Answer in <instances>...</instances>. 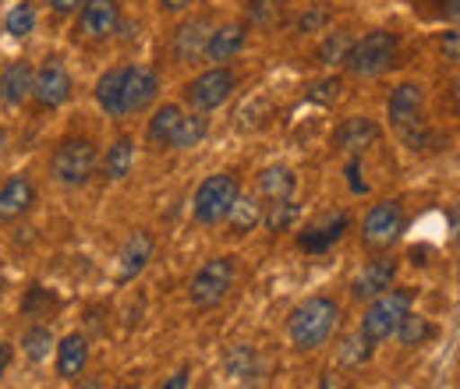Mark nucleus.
<instances>
[{
	"instance_id": "6ab92c4d",
	"label": "nucleus",
	"mask_w": 460,
	"mask_h": 389,
	"mask_svg": "<svg viewBox=\"0 0 460 389\" xmlns=\"http://www.w3.org/2000/svg\"><path fill=\"white\" fill-rule=\"evenodd\" d=\"M347 226H350V217H347V213H333V217H326L323 223L301 230L297 244H301L305 252H326V248H333V244L344 237Z\"/></svg>"
},
{
	"instance_id": "393cba45",
	"label": "nucleus",
	"mask_w": 460,
	"mask_h": 389,
	"mask_svg": "<svg viewBox=\"0 0 460 389\" xmlns=\"http://www.w3.org/2000/svg\"><path fill=\"white\" fill-rule=\"evenodd\" d=\"M54 347H58V343H54V333H50L43 323L32 326L29 333L22 336V350H25V358H29L32 365H43V361L54 354Z\"/></svg>"
},
{
	"instance_id": "9b49d317",
	"label": "nucleus",
	"mask_w": 460,
	"mask_h": 389,
	"mask_svg": "<svg viewBox=\"0 0 460 389\" xmlns=\"http://www.w3.org/2000/svg\"><path fill=\"white\" fill-rule=\"evenodd\" d=\"M120 4L117 0H82L78 7V36L89 43H103L117 32Z\"/></svg>"
},
{
	"instance_id": "1a4fd4ad",
	"label": "nucleus",
	"mask_w": 460,
	"mask_h": 389,
	"mask_svg": "<svg viewBox=\"0 0 460 389\" xmlns=\"http://www.w3.org/2000/svg\"><path fill=\"white\" fill-rule=\"evenodd\" d=\"M401 234H403V209L401 202H394V199L376 202L365 213V220H361V241L368 248H390Z\"/></svg>"
},
{
	"instance_id": "dca6fc26",
	"label": "nucleus",
	"mask_w": 460,
	"mask_h": 389,
	"mask_svg": "<svg viewBox=\"0 0 460 389\" xmlns=\"http://www.w3.org/2000/svg\"><path fill=\"white\" fill-rule=\"evenodd\" d=\"M32 78H36V71H32L29 60H11V64H4V67H0V103H4L7 111L22 107L25 96L32 93Z\"/></svg>"
},
{
	"instance_id": "5701e85b",
	"label": "nucleus",
	"mask_w": 460,
	"mask_h": 389,
	"mask_svg": "<svg viewBox=\"0 0 460 389\" xmlns=\"http://www.w3.org/2000/svg\"><path fill=\"white\" fill-rule=\"evenodd\" d=\"M294 173H290L288 167H266L262 173H259V181H255V188H259V195L262 199H290L294 195Z\"/></svg>"
},
{
	"instance_id": "a18cd8bd",
	"label": "nucleus",
	"mask_w": 460,
	"mask_h": 389,
	"mask_svg": "<svg viewBox=\"0 0 460 389\" xmlns=\"http://www.w3.org/2000/svg\"><path fill=\"white\" fill-rule=\"evenodd\" d=\"M117 389H138V386H128V383H120V386H117Z\"/></svg>"
},
{
	"instance_id": "49530a36",
	"label": "nucleus",
	"mask_w": 460,
	"mask_h": 389,
	"mask_svg": "<svg viewBox=\"0 0 460 389\" xmlns=\"http://www.w3.org/2000/svg\"><path fill=\"white\" fill-rule=\"evenodd\" d=\"M0 294H4V279H0Z\"/></svg>"
},
{
	"instance_id": "7ed1b4c3",
	"label": "nucleus",
	"mask_w": 460,
	"mask_h": 389,
	"mask_svg": "<svg viewBox=\"0 0 460 389\" xmlns=\"http://www.w3.org/2000/svg\"><path fill=\"white\" fill-rule=\"evenodd\" d=\"M411 301H414L411 290H394V287H390L386 294L372 297V305H368L365 315H361V336H365L368 343L390 340V336L397 333L401 319L411 312Z\"/></svg>"
},
{
	"instance_id": "a211bd4d",
	"label": "nucleus",
	"mask_w": 460,
	"mask_h": 389,
	"mask_svg": "<svg viewBox=\"0 0 460 389\" xmlns=\"http://www.w3.org/2000/svg\"><path fill=\"white\" fill-rule=\"evenodd\" d=\"M149 259H153V234H149V230H135V234L128 237L124 252H120V270H117V279H120V283L135 279L146 266H149Z\"/></svg>"
},
{
	"instance_id": "0eeeda50",
	"label": "nucleus",
	"mask_w": 460,
	"mask_h": 389,
	"mask_svg": "<svg viewBox=\"0 0 460 389\" xmlns=\"http://www.w3.org/2000/svg\"><path fill=\"white\" fill-rule=\"evenodd\" d=\"M234 89H237V75L230 67H209V71H202L199 78H191L184 85V100H188L191 111L209 113L224 107L234 96Z\"/></svg>"
},
{
	"instance_id": "39448f33",
	"label": "nucleus",
	"mask_w": 460,
	"mask_h": 389,
	"mask_svg": "<svg viewBox=\"0 0 460 389\" xmlns=\"http://www.w3.org/2000/svg\"><path fill=\"white\" fill-rule=\"evenodd\" d=\"M234 279H237V262H234L230 255L209 259V262L191 277V283H188V297H191V305L202 308V312H206V308H217L230 294Z\"/></svg>"
},
{
	"instance_id": "f257e3e1",
	"label": "nucleus",
	"mask_w": 460,
	"mask_h": 389,
	"mask_svg": "<svg viewBox=\"0 0 460 389\" xmlns=\"http://www.w3.org/2000/svg\"><path fill=\"white\" fill-rule=\"evenodd\" d=\"M337 323H341V305L333 297H308L290 312L288 336L297 350L308 354L330 343V336L337 333Z\"/></svg>"
},
{
	"instance_id": "7c9ffc66",
	"label": "nucleus",
	"mask_w": 460,
	"mask_h": 389,
	"mask_svg": "<svg viewBox=\"0 0 460 389\" xmlns=\"http://www.w3.org/2000/svg\"><path fill=\"white\" fill-rule=\"evenodd\" d=\"M394 336L401 340L403 347H418V343H425V340L432 336V323H429L425 315H414V312H407Z\"/></svg>"
},
{
	"instance_id": "b1692460",
	"label": "nucleus",
	"mask_w": 460,
	"mask_h": 389,
	"mask_svg": "<svg viewBox=\"0 0 460 389\" xmlns=\"http://www.w3.org/2000/svg\"><path fill=\"white\" fill-rule=\"evenodd\" d=\"M181 117H184V111H181V107H173V103L160 107V111L149 117L146 142H149V146H171V135H173V128H177V120H181Z\"/></svg>"
},
{
	"instance_id": "2eb2a0df",
	"label": "nucleus",
	"mask_w": 460,
	"mask_h": 389,
	"mask_svg": "<svg viewBox=\"0 0 460 389\" xmlns=\"http://www.w3.org/2000/svg\"><path fill=\"white\" fill-rule=\"evenodd\" d=\"M394 279H397V262H394V259H372V262L354 277L350 294H354L358 301H372V297L386 294V290L394 287Z\"/></svg>"
},
{
	"instance_id": "6e6552de",
	"label": "nucleus",
	"mask_w": 460,
	"mask_h": 389,
	"mask_svg": "<svg viewBox=\"0 0 460 389\" xmlns=\"http://www.w3.org/2000/svg\"><path fill=\"white\" fill-rule=\"evenodd\" d=\"M421 107H425V93L414 82L397 85L394 96H390V107H386L390 124L401 131L403 142H411V146H421Z\"/></svg>"
},
{
	"instance_id": "ea45409f",
	"label": "nucleus",
	"mask_w": 460,
	"mask_h": 389,
	"mask_svg": "<svg viewBox=\"0 0 460 389\" xmlns=\"http://www.w3.org/2000/svg\"><path fill=\"white\" fill-rule=\"evenodd\" d=\"M195 0H160V7L167 11V14H181V11H188Z\"/></svg>"
},
{
	"instance_id": "cd10ccee",
	"label": "nucleus",
	"mask_w": 460,
	"mask_h": 389,
	"mask_svg": "<svg viewBox=\"0 0 460 389\" xmlns=\"http://www.w3.org/2000/svg\"><path fill=\"white\" fill-rule=\"evenodd\" d=\"M131 164H135V142H131V138H117L114 146H111V153H107V160H103L107 177H111V181L128 177Z\"/></svg>"
},
{
	"instance_id": "9d476101",
	"label": "nucleus",
	"mask_w": 460,
	"mask_h": 389,
	"mask_svg": "<svg viewBox=\"0 0 460 389\" xmlns=\"http://www.w3.org/2000/svg\"><path fill=\"white\" fill-rule=\"evenodd\" d=\"M32 96H36V103H40L43 111H58V107H64V103L71 100V75H67V67L60 64L58 57L43 60V67L36 71V78H32Z\"/></svg>"
},
{
	"instance_id": "58836bf2",
	"label": "nucleus",
	"mask_w": 460,
	"mask_h": 389,
	"mask_svg": "<svg viewBox=\"0 0 460 389\" xmlns=\"http://www.w3.org/2000/svg\"><path fill=\"white\" fill-rule=\"evenodd\" d=\"M11 361H14V347H11L7 340H0V379H4V372L11 368Z\"/></svg>"
},
{
	"instance_id": "4468645a",
	"label": "nucleus",
	"mask_w": 460,
	"mask_h": 389,
	"mask_svg": "<svg viewBox=\"0 0 460 389\" xmlns=\"http://www.w3.org/2000/svg\"><path fill=\"white\" fill-rule=\"evenodd\" d=\"M32 206H36V188H32V181H29L25 173L7 177L4 188H0V223H14V220H22V217H29Z\"/></svg>"
},
{
	"instance_id": "2f4dec72",
	"label": "nucleus",
	"mask_w": 460,
	"mask_h": 389,
	"mask_svg": "<svg viewBox=\"0 0 460 389\" xmlns=\"http://www.w3.org/2000/svg\"><path fill=\"white\" fill-rule=\"evenodd\" d=\"M350 47H354L350 32H347V29H337V32H330L326 43L319 47V60H323V64H344L347 54H350Z\"/></svg>"
},
{
	"instance_id": "473e14b6",
	"label": "nucleus",
	"mask_w": 460,
	"mask_h": 389,
	"mask_svg": "<svg viewBox=\"0 0 460 389\" xmlns=\"http://www.w3.org/2000/svg\"><path fill=\"white\" fill-rule=\"evenodd\" d=\"M280 11H284L280 0H248V22L259 29H270L280 18Z\"/></svg>"
},
{
	"instance_id": "c85d7f7f",
	"label": "nucleus",
	"mask_w": 460,
	"mask_h": 389,
	"mask_svg": "<svg viewBox=\"0 0 460 389\" xmlns=\"http://www.w3.org/2000/svg\"><path fill=\"white\" fill-rule=\"evenodd\" d=\"M230 230L234 234H248L255 223L262 220V206L255 202V199H248V195H237V202H234V209H230Z\"/></svg>"
},
{
	"instance_id": "37998d69",
	"label": "nucleus",
	"mask_w": 460,
	"mask_h": 389,
	"mask_svg": "<svg viewBox=\"0 0 460 389\" xmlns=\"http://www.w3.org/2000/svg\"><path fill=\"white\" fill-rule=\"evenodd\" d=\"M75 389H107V386H103V379H100V376H89V379H78V386Z\"/></svg>"
},
{
	"instance_id": "412c9836",
	"label": "nucleus",
	"mask_w": 460,
	"mask_h": 389,
	"mask_svg": "<svg viewBox=\"0 0 460 389\" xmlns=\"http://www.w3.org/2000/svg\"><path fill=\"white\" fill-rule=\"evenodd\" d=\"M244 43H248V25L227 22V25L213 29V36L206 43V57L209 60H230V57H237L244 50Z\"/></svg>"
},
{
	"instance_id": "f8f14e48",
	"label": "nucleus",
	"mask_w": 460,
	"mask_h": 389,
	"mask_svg": "<svg viewBox=\"0 0 460 389\" xmlns=\"http://www.w3.org/2000/svg\"><path fill=\"white\" fill-rule=\"evenodd\" d=\"M160 93V75L149 64H128L124 67V117L146 111Z\"/></svg>"
},
{
	"instance_id": "c03bdc74",
	"label": "nucleus",
	"mask_w": 460,
	"mask_h": 389,
	"mask_svg": "<svg viewBox=\"0 0 460 389\" xmlns=\"http://www.w3.org/2000/svg\"><path fill=\"white\" fill-rule=\"evenodd\" d=\"M454 103H457V111H460V75H457V82H454Z\"/></svg>"
},
{
	"instance_id": "a878e982",
	"label": "nucleus",
	"mask_w": 460,
	"mask_h": 389,
	"mask_svg": "<svg viewBox=\"0 0 460 389\" xmlns=\"http://www.w3.org/2000/svg\"><path fill=\"white\" fill-rule=\"evenodd\" d=\"M32 29H36V7H32L29 0H18V4L7 11V18H4V32H7L11 40H25Z\"/></svg>"
},
{
	"instance_id": "79ce46f5",
	"label": "nucleus",
	"mask_w": 460,
	"mask_h": 389,
	"mask_svg": "<svg viewBox=\"0 0 460 389\" xmlns=\"http://www.w3.org/2000/svg\"><path fill=\"white\" fill-rule=\"evenodd\" d=\"M54 4V11L58 14H71V11H78L82 7V0H50Z\"/></svg>"
},
{
	"instance_id": "e433bc0d",
	"label": "nucleus",
	"mask_w": 460,
	"mask_h": 389,
	"mask_svg": "<svg viewBox=\"0 0 460 389\" xmlns=\"http://www.w3.org/2000/svg\"><path fill=\"white\" fill-rule=\"evenodd\" d=\"M326 22H330V14H326L323 7L305 11V14H301V22H297V32H315V29H323Z\"/></svg>"
},
{
	"instance_id": "bb28decb",
	"label": "nucleus",
	"mask_w": 460,
	"mask_h": 389,
	"mask_svg": "<svg viewBox=\"0 0 460 389\" xmlns=\"http://www.w3.org/2000/svg\"><path fill=\"white\" fill-rule=\"evenodd\" d=\"M206 131H209L206 117H181L171 135V149H195L206 138Z\"/></svg>"
},
{
	"instance_id": "c9c22d12",
	"label": "nucleus",
	"mask_w": 460,
	"mask_h": 389,
	"mask_svg": "<svg viewBox=\"0 0 460 389\" xmlns=\"http://www.w3.org/2000/svg\"><path fill=\"white\" fill-rule=\"evenodd\" d=\"M439 54L460 64V29H450V32L439 36Z\"/></svg>"
},
{
	"instance_id": "ddd939ff",
	"label": "nucleus",
	"mask_w": 460,
	"mask_h": 389,
	"mask_svg": "<svg viewBox=\"0 0 460 389\" xmlns=\"http://www.w3.org/2000/svg\"><path fill=\"white\" fill-rule=\"evenodd\" d=\"M213 36V22L209 18H191L184 25L173 29V40H171V50L181 64H199L206 57V43Z\"/></svg>"
},
{
	"instance_id": "f704fd0d",
	"label": "nucleus",
	"mask_w": 460,
	"mask_h": 389,
	"mask_svg": "<svg viewBox=\"0 0 460 389\" xmlns=\"http://www.w3.org/2000/svg\"><path fill=\"white\" fill-rule=\"evenodd\" d=\"M47 305H54V294H50L47 287L32 283L29 294H25V301H22V312H25V315H40V308H47Z\"/></svg>"
},
{
	"instance_id": "72a5a7b5",
	"label": "nucleus",
	"mask_w": 460,
	"mask_h": 389,
	"mask_svg": "<svg viewBox=\"0 0 460 389\" xmlns=\"http://www.w3.org/2000/svg\"><path fill=\"white\" fill-rule=\"evenodd\" d=\"M372 347H376V343H368L361 333L350 336V340H344V347H341V361H344V365H361V361L372 358Z\"/></svg>"
},
{
	"instance_id": "423d86ee",
	"label": "nucleus",
	"mask_w": 460,
	"mask_h": 389,
	"mask_svg": "<svg viewBox=\"0 0 460 389\" xmlns=\"http://www.w3.org/2000/svg\"><path fill=\"white\" fill-rule=\"evenodd\" d=\"M397 60V36L394 32H368L365 40H358L347 54V71L358 75V78H372V75H383L390 64Z\"/></svg>"
},
{
	"instance_id": "f3484780",
	"label": "nucleus",
	"mask_w": 460,
	"mask_h": 389,
	"mask_svg": "<svg viewBox=\"0 0 460 389\" xmlns=\"http://www.w3.org/2000/svg\"><path fill=\"white\" fill-rule=\"evenodd\" d=\"M54 358H58V376L64 383L82 379V372H85V365H89V340L82 333H67L64 340H58Z\"/></svg>"
},
{
	"instance_id": "aec40b11",
	"label": "nucleus",
	"mask_w": 460,
	"mask_h": 389,
	"mask_svg": "<svg viewBox=\"0 0 460 389\" xmlns=\"http://www.w3.org/2000/svg\"><path fill=\"white\" fill-rule=\"evenodd\" d=\"M379 138V124L376 120H368V117H347L344 124L337 128V149H344V153H361V149H368L372 142Z\"/></svg>"
},
{
	"instance_id": "20e7f679",
	"label": "nucleus",
	"mask_w": 460,
	"mask_h": 389,
	"mask_svg": "<svg viewBox=\"0 0 460 389\" xmlns=\"http://www.w3.org/2000/svg\"><path fill=\"white\" fill-rule=\"evenodd\" d=\"M237 195H241V184H237L234 173H213V177H206L199 184V191H195V202H191L195 223H202V226L224 223L230 217V209H234V202H237Z\"/></svg>"
},
{
	"instance_id": "4c0bfd02",
	"label": "nucleus",
	"mask_w": 460,
	"mask_h": 389,
	"mask_svg": "<svg viewBox=\"0 0 460 389\" xmlns=\"http://www.w3.org/2000/svg\"><path fill=\"white\" fill-rule=\"evenodd\" d=\"M188 383H191V368H177L160 389H188Z\"/></svg>"
},
{
	"instance_id": "f03ea898",
	"label": "nucleus",
	"mask_w": 460,
	"mask_h": 389,
	"mask_svg": "<svg viewBox=\"0 0 460 389\" xmlns=\"http://www.w3.org/2000/svg\"><path fill=\"white\" fill-rule=\"evenodd\" d=\"M96 167H100V153L89 138H64L50 156V173L64 188H85Z\"/></svg>"
},
{
	"instance_id": "a19ab883",
	"label": "nucleus",
	"mask_w": 460,
	"mask_h": 389,
	"mask_svg": "<svg viewBox=\"0 0 460 389\" xmlns=\"http://www.w3.org/2000/svg\"><path fill=\"white\" fill-rule=\"evenodd\" d=\"M443 18H460V0H436Z\"/></svg>"
},
{
	"instance_id": "4be33fe9",
	"label": "nucleus",
	"mask_w": 460,
	"mask_h": 389,
	"mask_svg": "<svg viewBox=\"0 0 460 389\" xmlns=\"http://www.w3.org/2000/svg\"><path fill=\"white\" fill-rule=\"evenodd\" d=\"M96 103L111 117H124V67H111L96 82Z\"/></svg>"
},
{
	"instance_id": "c756f323",
	"label": "nucleus",
	"mask_w": 460,
	"mask_h": 389,
	"mask_svg": "<svg viewBox=\"0 0 460 389\" xmlns=\"http://www.w3.org/2000/svg\"><path fill=\"white\" fill-rule=\"evenodd\" d=\"M297 217H301V206H297V202H290V199H273L262 220H266V226H270L273 234H280V230H290V226L297 223Z\"/></svg>"
}]
</instances>
